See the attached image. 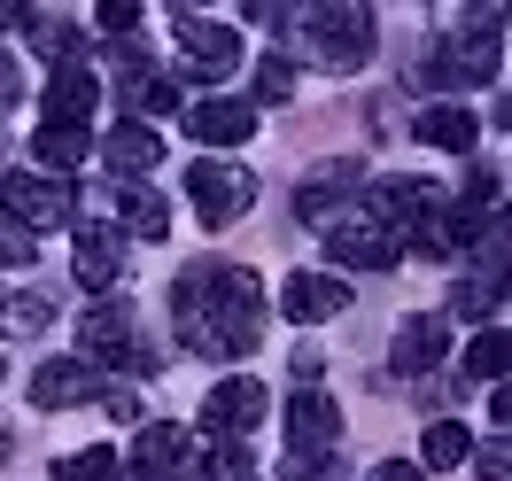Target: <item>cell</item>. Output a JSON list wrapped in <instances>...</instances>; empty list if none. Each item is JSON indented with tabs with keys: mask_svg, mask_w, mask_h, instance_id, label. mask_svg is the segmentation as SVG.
Wrapping results in <instances>:
<instances>
[{
	"mask_svg": "<svg viewBox=\"0 0 512 481\" xmlns=\"http://www.w3.org/2000/svg\"><path fill=\"white\" fill-rule=\"evenodd\" d=\"M256 303H264L256 272H241V264H194L179 280V295H171V319H179V342L194 357H241V350H256V326H264Z\"/></svg>",
	"mask_w": 512,
	"mask_h": 481,
	"instance_id": "1",
	"label": "cell"
},
{
	"mask_svg": "<svg viewBox=\"0 0 512 481\" xmlns=\"http://www.w3.org/2000/svg\"><path fill=\"white\" fill-rule=\"evenodd\" d=\"M295 32H303V47H311V63H326V70H357L365 55H373V16H365L357 0L303 8V16H295Z\"/></svg>",
	"mask_w": 512,
	"mask_h": 481,
	"instance_id": "2",
	"label": "cell"
},
{
	"mask_svg": "<svg viewBox=\"0 0 512 481\" xmlns=\"http://www.w3.org/2000/svg\"><path fill=\"white\" fill-rule=\"evenodd\" d=\"M171 32H179V47H187V78H202V86H218L225 70L241 63V32H233V24H210V16L179 8Z\"/></svg>",
	"mask_w": 512,
	"mask_h": 481,
	"instance_id": "3",
	"label": "cell"
},
{
	"mask_svg": "<svg viewBox=\"0 0 512 481\" xmlns=\"http://www.w3.org/2000/svg\"><path fill=\"white\" fill-rule=\"evenodd\" d=\"M0 210L8 225H24V233H47V225H70V187L63 179H47V171H16V179H0Z\"/></svg>",
	"mask_w": 512,
	"mask_h": 481,
	"instance_id": "4",
	"label": "cell"
},
{
	"mask_svg": "<svg viewBox=\"0 0 512 481\" xmlns=\"http://www.w3.org/2000/svg\"><path fill=\"white\" fill-rule=\"evenodd\" d=\"M78 342H86V365H132V373L156 365V357L132 342V311L125 303H94V311L78 319Z\"/></svg>",
	"mask_w": 512,
	"mask_h": 481,
	"instance_id": "5",
	"label": "cell"
},
{
	"mask_svg": "<svg viewBox=\"0 0 512 481\" xmlns=\"http://www.w3.org/2000/svg\"><path fill=\"white\" fill-rule=\"evenodd\" d=\"M187 187H194V210H202V225H233L241 210L256 202V179L241 171V163H194L187 171Z\"/></svg>",
	"mask_w": 512,
	"mask_h": 481,
	"instance_id": "6",
	"label": "cell"
},
{
	"mask_svg": "<svg viewBox=\"0 0 512 481\" xmlns=\"http://www.w3.org/2000/svg\"><path fill=\"white\" fill-rule=\"evenodd\" d=\"M264 412H272V396H264V381H249V373H233V381H218L210 396H202V427L225 435V443H233V435H249Z\"/></svg>",
	"mask_w": 512,
	"mask_h": 481,
	"instance_id": "7",
	"label": "cell"
},
{
	"mask_svg": "<svg viewBox=\"0 0 512 481\" xmlns=\"http://www.w3.org/2000/svg\"><path fill=\"white\" fill-rule=\"evenodd\" d=\"M132 474H140V481H194V474H202V458L187 450L179 427H140V443H132Z\"/></svg>",
	"mask_w": 512,
	"mask_h": 481,
	"instance_id": "8",
	"label": "cell"
},
{
	"mask_svg": "<svg viewBox=\"0 0 512 481\" xmlns=\"http://www.w3.org/2000/svg\"><path fill=\"white\" fill-rule=\"evenodd\" d=\"M288 443L303 450V458L334 450V443H342V404H334V396H319V388H303V396L288 404Z\"/></svg>",
	"mask_w": 512,
	"mask_h": 481,
	"instance_id": "9",
	"label": "cell"
},
{
	"mask_svg": "<svg viewBox=\"0 0 512 481\" xmlns=\"http://www.w3.org/2000/svg\"><path fill=\"white\" fill-rule=\"evenodd\" d=\"M94 388H101V373L86 365V357H47V365L32 373V404L39 412H63V404H86Z\"/></svg>",
	"mask_w": 512,
	"mask_h": 481,
	"instance_id": "10",
	"label": "cell"
},
{
	"mask_svg": "<svg viewBox=\"0 0 512 481\" xmlns=\"http://www.w3.org/2000/svg\"><path fill=\"white\" fill-rule=\"evenodd\" d=\"M280 311H288L295 326H319V319H334V311H350V288H342L334 272H295L288 288H280Z\"/></svg>",
	"mask_w": 512,
	"mask_h": 481,
	"instance_id": "11",
	"label": "cell"
},
{
	"mask_svg": "<svg viewBox=\"0 0 512 481\" xmlns=\"http://www.w3.org/2000/svg\"><path fill=\"white\" fill-rule=\"evenodd\" d=\"M117 280H125V233L78 225V288H117Z\"/></svg>",
	"mask_w": 512,
	"mask_h": 481,
	"instance_id": "12",
	"label": "cell"
},
{
	"mask_svg": "<svg viewBox=\"0 0 512 481\" xmlns=\"http://www.w3.org/2000/svg\"><path fill=\"white\" fill-rule=\"evenodd\" d=\"M187 132H194V140H202V148H241V140H249V132H256V109H249V101H194V109H187Z\"/></svg>",
	"mask_w": 512,
	"mask_h": 481,
	"instance_id": "13",
	"label": "cell"
},
{
	"mask_svg": "<svg viewBox=\"0 0 512 481\" xmlns=\"http://www.w3.org/2000/svg\"><path fill=\"white\" fill-rule=\"evenodd\" d=\"M450 342V311H419V319L396 326V373H435Z\"/></svg>",
	"mask_w": 512,
	"mask_h": 481,
	"instance_id": "14",
	"label": "cell"
},
{
	"mask_svg": "<svg viewBox=\"0 0 512 481\" xmlns=\"http://www.w3.org/2000/svg\"><path fill=\"white\" fill-rule=\"evenodd\" d=\"M326 249L350 264V272H388V264H396V241H388V225H373V218H342Z\"/></svg>",
	"mask_w": 512,
	"mask_h": 481,
	"instance_id": "15",
	"label": "cell"
},
{
	"mask_svg": "<svg viewBox=\"0 0 512 481\" xmlns=\"http://www.w3.org/2000/svg\"><path fill=\"white\" fill-rule=\"evenodd\" d=\"M94 109H101V78L86 63H70V70L47 78V125H86Z\"/></svg>",
	"mask_w": 512,
	"mask_h": 481,
	"instance_id": "16",
	"label": "cell"
},
{
	"mask_svg": "<svg viewBox=\"0 0 512 481\" xmlns=\"http://www.w3.org/2000/svg\"><path fill=\"white\" fill-rule=\"evenodd\" d=\"M350 187H357V163H326V171H311L303 194H295V218H303V225H326L342 202H350Z\"/></svg>",
	"mask_w": 512,
	"mask_h": 481,
	"instance_id": "17",
	"label": "cell"
},
{
	"mask_svg": "<svg viewBox=\"0 0 512 481\" xmlns=\"http://www.w3.org/2000/svg\"><path fill=\"white\" fill-rule=\"evenodd\" d=\"M101 156H109L117 179H140V171H156V163H163V140H156V125H117L109 140H101Z\"/></svg>",
	"mask_w": 512,
	"mask_h": 481,
	"instance_id": "18",
	"label": "cell"
},
{
	"mask_svg": "<svg viewBox=\"0 0 512 481\" xmlns=\"http://www.w3.org/2000/svg\"><path fill=\"white\" fill-rule=\"evenodd\" d=\"M373 210L396 225H419L443 210V194H435V179H381V194H373Z\"/></svg>",
	"mask_w": 512,
	"mask_h": 481,
	"instance_id": "19",
	"label": "cell"
},
{
	"mask_svg": "<svg viewBox=\"0 0 512 481\" xmlns=\"http://www.w3.org/2000/svg\"><path fill=\"white\" fill-rule=\"evenodd\" d=\"M474 109H466V101H435V109H427V117H419V140H427V148H443V156H466V148H474Z\"/></svg>",
	"mask_w": 512,
	"mask_h": 481,
	"instance_id": "20",
	"label": "cell"
},
{
	"mask_svg": "<svg viewBox=\"0 0 512 481\" xmlns=\"http://www.w3.org/2000/svg\"><path fill=\"white\" fill-rule=\"evenodd\" d=\"M458 373H466V381H497V388H505L512 381V326H481Z\"/></svg>",
	"mask_w": 512,
	"mask_h": 481,
	"instance_id": "21",
	"label": "cell"
},
{
	"mask_svg": "<svg viewBox=\"0 0 512 481\" xmlns=\"http://www.w3.org/2000/svg\"><path fill=\"white\" fill-rule=\"evenodd\" d=\"M505 280H512V272H497V264H474V272L458 280V295H450V319H489V311L505 303Z\"/></svg>",
	"mask_w": 512,
	"mask_h": 481,
	"instance_id": "22",
	"label": "cell"
},
{
	"mask_svg": "<svg viewBox=\"0 0 512 481\" xmlns=\"http://www.w3.org/2000/svg\"><path fill=\"white\" fill-rule=\"evenodd\" d=\"M32 156L47 163V171H78V163H86V125H39Z\"/></svg>",
	"mask_w": 512,
	"mask_h": 481,
	"instance_id": "23",
	"label": "cell"
},
{
	"mask_svg": "<svg viewBox=\"0 0 512 481\" xmlns=\"http://www.w3.org/2000/svg\"><path fill=\"white\" fill-rule=\"evenodd\" d=\"M125 233L163 241V233H171V202H163L156 187H125Z\"/></svg>",
	"mask_w": 512,
	"mask_h": 481,
	"instance_id": "24",
	"label": "cell"
},
{
	"mask_svg": "<svg viewBox=\"0 0 512 481\" xmlns=\"http://www.w3.org/2000/svg\"><path fill=\"white\" fill-rule=\"evenodd\" d=\"M466 458H474V435H466L458 419H435L427 443H419V466H466Z\"/></svg>",
	"mask_w": 512,
	"mask_h": 481,
	"instance_id": "25",
	"label": "cell"
},
{
	"mask_svg": "<svg viewBox=\"0 0 512 481\" xmlns=\"http://www.w3.org/2000/svg\"><path fill=\"white\" fill-rule=\"evenodd\" d=\"M125 109H132V117H171V109H179V86L140 70V78H125Z\"/></svg>",
	"mask_w": 512,
	"mask_h": 481,
	"instance_id": "26",
	"label": "cell"
},
{
	"mask_svg": "<svg viewBox=\"0 0 512 481\" xmlns=\"http://www.w3.org/2000/svg\"><path fill=\"white\" fill-rule=\"evenodd\" d=\"M47 319H55L47 295H8V303H0V326H8V334H47Z\"/></svg>",
	"mask_w": 512,
	"mask_h": 481,
	"instance_id": "27",
	"label": "cell"
},
{
	"mask_svg": "<svg viewBox=\"0 0 512 481\" xmlns=\"http://www.w3.org/2000/svg\"><path fill=\"white\" fill-rule=\"evenodd\" d=\"M55 481H117V450H78L55 466Z\"/></svg>",
	"mask_w": 512,
	"mask_h": 481,
	"instance_id": "28",
	"label": "cell"
},
{
	"mask_svg": "<svg viewBox=\"0 0 512 481\" xmlns=\"http://www.w3.org/2000/svg\"><path fill=\"white\" fill-rule=\"evenodd\" d=\"M295 94V63L288 55H264L256 63V101H288Z\"/></svg>",
	"mask_w": 512,
	"mask_h": 481,
	"instance_id": "29",
	"label": "cell"
},
{
	"mask_svg": "<svg viewBox=\"0 0 512 481\" xmlns=\"http://www.w3.org/2000/svg\"><path fill=\"white\" fill-rule=\"evenodd\" d=\"M132 24H140V8H132V0H101V32H109V39H125Z\"/></svg>",
	"mask_w": 512,
	"mask_h": 481,
	"instance_id": "30",
	"label": "cell"
},
{
	"mask_svg": "<svg viewBox=\"0 0 512 481\" xmlns=\"http://www.w3.org/2000/svg\"><path fill=\"white\" fill-rule=\"evenodd\" d=\"M70 47H78V39H70V24H39V55H55V63L70 70Z\"/></svg>",
	"mask_w": 512,
	"mask_h": 481,
	"instance_id": "31",
	"label": "cell"
},
{
	"mask_svg": "<svg viewBox=\"0 0 512 481\" xmlns=\"http://www.w3.org/2000/svg\"><path fill=\"white\" fill-rule=\"evenodd\" d=\"M0 264H32V233L24 225H0Z\"/></svg>",
	"mask_w": 512,
	"mask_h": 481,
	"instance_id": "32",
	"label": "cell"
},
{
	"mask_svg": "<svg viewBox=\"0 0 512 481\" xmlns=\"http://www.w3.org/2000/svg\"><path fill=\"white\" fill-rule=\"evenodd\" d=\"M474 466H481L489 481H505V474H512V435H505V443H489V450L474 458Z\"/></svg>",
	"mask_w": 512,
	"mask_h": 481,
	"instance_id": "33",
	"label": "cell"
},
{
	"mask_svg": "<svg viewBox=\"0 0 512 481\" xmlns=\"http://www.w3.org/2000/svg\"><path fill=\"white\" fill-rule=\"evenodd\" d=\"M365 481H419V466H412V458H381Z\"/></svg>",
	"mask_w": 512,
	"mask_h": 481,
	"instance_id": "34",
	"label": "cell"
},
{
	"mask_svg": "<svg viewBox=\"0 0 512 481\" xmlns=\"http://www.w3.org/2000/svg\"><path fill=\"white\" fill-rule=\"evenodd\" d=\"M24 94V70H16V55H0V101Z\"/></svg>",
	"mask_w": 512,
	"mask_h": 481,
	"instance_id": "35",
	"label": "cell"
},
{
	"mask_svg": "<svg viewBox=\"0 0 512 481\" xmlns=\"http://www.w3.org/2000/svg\"><path fill=\"white\" fill-rule=\"evenodd\" d=\"M16 24H32V8H16V0H0V32H16Z\"/></svg>",
	"mask_w": 512,
	"mask_h": 481,
	"instance_id": "36",
	"label": "cell"
},
{
	"mask_svg": "<svg viewBox=\"0 0 512 481\" xmlns=\"http://www.w3.org/2000/svg\"><path fill=\"white\" fill-rule=\"evenodd\" d=\"M489 412H497V419H505V427H512V381L497 388V396H489Z\"/></svg>",
	"mask_w": 512,
	"mask_h": 481,
	"instance_id": "37",
	"label": "cell"
},
{
	"mask_svg": "<svg viewBox=\"0 0 512 481\" xmlns=\"http://www.w3.org/2000/svg\"><path fill=\"white\" fill-rule=\"evenodd\" d=\"M497 125H505V132H512V94H505V101H497Z\"/></svg>",
	"mask_w": 512,
	"mask_h": 481,
	"instance_id": "38",
	"label": "cell"
},
{
	"mask_svg": "<svg viewBox=\"0 0 512 481\" xmlns=\"http://www.w3.org/2000/svg\"><path fill=\"white\" fill-rule=\"evenodd\" d=\"M0 458H8V427H0Z\"/></svg>",
	"mask_w": 512,
	"mask_h": 481,
	"instance_id": "39",
	"label": "cell"
}]
</instances>
